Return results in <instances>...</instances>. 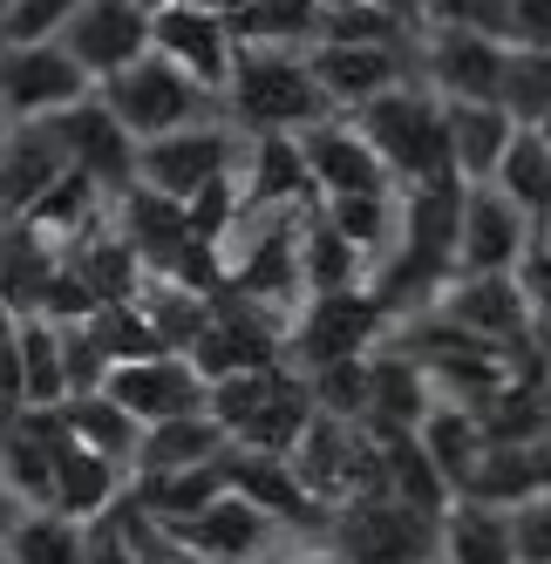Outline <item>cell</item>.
Masks as SVG:
<instances>
[{"mask_svg":"<svg viewBox=\"0 0 551 564\" xmlns=\"http://www.w3.org/2000/svg\"><path fill=\"white\" fill-rule=\"evenodd\" d=\"M361 137L375 143V156L388 164V177L402 184H450L456 156H450V123H443V96L422 83V75H402L396 89H381L375 102L354 109Z\"/></svg>","mask_w":551,"mask_h":564,"instance_id":"6da1fadb","label":"cell"},{"mask_svg":"<svg viewBox=\"0 0 551 564\" xmlns=\"http://www.w3.org/2000/svg\"><path fill=\"white\" fill-rule=\"evenodd\" d=\"M225 116L239 130H306V123H321V116H334V102H327L321 83H313L306 48L239 42L231 83H225Z\"/></svg>","mask_w":551,"mask_h":564,"instance_id":"7a4b0ae2","label":"cell"},{"mask_svg":"<svg viewBox=\"0 0 551 564\" xmlns=\"http://www.w3.org/2000/svg\"><path fill=\"white\" fill-rule=\"evenodd\" d=\"M96 96L116 109V123H123L137 143L225 116V96H218V89H205L198 75H184L171 55H156V48H150V55H137L130 68H116L109 83H96Z\"/></svg>","mask_w":551,"mask_h":564,"instance_id":"3957f363","label":"cell"},{"mask_svg":"<svg viewBox=\"0 0 551 564\" xmlns=\"http://www.w3.org/2000/svg\"><path fill=\"white\" fill-rule=\"evenodd\" d=\"M327 538L347 564H436V517L388 490L334 503Z\"/></svg>","mask_w":551,"mask_h":564,"instance_id":"277c9868","label":"cell"},{"mask_svg":"<svg viewBox=\"0 0 551 564\" xmlns=\"http://www.w3.org/2000/svg\"><path fill=\"white\" fill-rule=\"evenodd\" d=\"M381 327L388 313L368 286H341V293H306L293 306V327H287V368L313 375L327 360H347V354H375L381 347Z\"/></svg>","mask_w":551,"mask_h":564,"instance_id":"5b68a950","label":"cell"},{"mask_svg":"<svg viewBox=\"0 0 551 564\" xmlns=\"http://www.w3.org/2000/svg\"><path fill=\"white\" fill-rule=\"evenodd\" d=\"M443 319H456L463 334L490 340L504 360H518L525 347H538V313H531V293L518 272H456L443 300H436Z\"/></svg>","mask_w":551,"mask_h":564,"instance_id":"8992f818","label":"cell"},{"mask_svg":"<svg viewBox=\"0 0 551 564\" xmlns=\"http://www.w3.org/2000/svg\"><path fill=\"white\" fill-rule=\"evenodd\" d=\"M246 156V130L212 116V123H191V130H171V137H150L137 143V184L164 191V197H198L218 171H231Z\"/></svg>","mask_w":551,"mask_h":564,"instance_id":"52a82bcc","label":"cell"},{"mask_svg":"<svg viewBox=\"0 0 551 564\" xmlns=\"http://www.w3.org/2000/svg\"><path fill=\"white\" fill-rule=\"evenodd\" d=\"M96 75L62 42H0V116L8 123H42V116L83 102Z\"/></svg>","mask_w":551,"mask_h":564,"instance_id":"ba28073f","label":"cell"},{"mask_svg":"<svg viewBox=\"0 0 551 564\" xmlns=\"http://www.w3.org/2000/svg\"><path fill=\"white\" fill-rule=\"evenodd\" d=\"M504 55L510 42L477 28H415V75L443 102H477L504 89Z\"/></svg>","mask_w":551,"mask_h":564,"instance_id":"9c48e42d","label":"cell"},{"mask_svg":"<svg viewBox=\"0 0 551 564\" xmlns=\"http://www.w3.org/2000/svg\"><path fill=\"white\" fill-rule=\"evenodd\" d=\"M102 394H116L150 429V422H171V415H198L205 409V375L191 368V354L164 347V354H137V360H109Z\"/></svg>","mask_w":551,"mask_h":564,"instance_id":"30bf717a","label":"cell"},{"mask_svg":"<svg viewBox=\"0 0 551 564\" xmlns=\"http://www.w3.org/2000/svg\"><path fill=\"white\" fill-rule=\"evenodd\" d=\"M150 48L171 55L184 75H198V83L218 89V96L231 83V55H239L231 21H225V8H212V0H171V8H156L150 14Z\"/></svg>","mask_w":551,"mask_h":564,"instance_id":"8fae6325","label":"cell"},{"mask_svg":"<svg viewBox=\"0 0 551 564\" xmlns=\"http://www.w3.org/2000/svg\"><path fill=\"white\" fill-rule=\"evenodd\" d=\"M42 123L62 137V150L83 164L102 191H109V205L123 197L130 184H137V137L116 123V109L89 89L83 102H68V109H55V116H42Z\"/></svg>","mask_w":551,"mask_h":564,"instance_id":"7c38bea8","label":"cell"},{"mask_svg":"<svg viewBox=\"0 0 551 564\" xmlns=\"http://www.w3.org/2000/svg\"><path fill=\"white\" fill-rule=\"evenodd\" d=\"M164 531H171L191 557H205V564H266L272 538H280V523H272L252 497L225 490V497H212L205 510L164 523Z\"/></svg>","mask_w":551,"mask_h":564,"instance_id":"4fadbf2b","label":"cell"},{"mask_svg":"<svg viewBox=\"0 0 551 564\" xmlns=\"http://www.w3.org/2000/svg\"><path fill=\"white\" fill-rule=\"evenodd\" d=\"M538 238V225L510 205V197L484 177L463 184V218H456V272H518L525 246Z\"/></svg>","mask_w":551,"mask_h":564,"instance_id":"5bb4252c","label":"cell"},{"mask_svg":"<svg viewBox=\"0 0 551 564\" xmlns=\"http://www.w3.org/2000/svg\"><path fill=\"white\" fill-rule=\"evenodd\" d=\"M300 150H306V171H313V197H347V191H396V177H388V164L375 156V143L361 137V123H354L347 109L321 116V123L293 130Z\"/></svg>","mask_w":551,"mask_h":564,"instance_id":"9a60e30c","label":"cell"},{"mask_svg":"<svg viewBox=\"0 0 551 564\" xmlns=\"http://www.w3.org/2000/svg\"><path fill=\"white\" fill-rule=\"evenodd\" d=\"M55 42L83 62L96 83H109L116 68H130L137 55H150V8L143 0H83Z\"/></svg>","mask_w":551,"mask_h":564,"instance_id":"2e32d148","label":"cell"},{"mask_svg":"<svg viewBox=\"0 0 551 564\" xmlns=\"http://www.w3.org/2000/svg\"><path fill=\"white\" fill-rule=\"evenodd\" d=\"M306 68H313V83L327 89V102L347 109V116L361 102H375L381 89H396L402 75H415L409 48H388V42H313Z\"/></svg>","mask_w":551,"mask_h":564,"instance_id":"e0dca14e","label":"cell"},{"mask_svg":"<svg viewBox=\"0 0 551 564\" xmlns=\"http://www.w3.org/2000/svg\"><path fill=\"white\" fill-rule=\"evenodd\" d=\"M231 490L252 497L272 523H280V531H306L313 538V531H327V523H334V510L293 476L287 456H259V449H239V442H231Z\"/></svg>","mask_w":551,"mask_h":564,"instance_id":"ac0fdd59","label":"cell"},{"mask_svg":"<svg viewBox=\"0 0 551 564\" xmlns=\"http://www.w3.org/2000/svg\"><path fill=\"white\" fill-rule=\"evenodd\" d=\"M287 463H293V476L306 482V490L334 510V503L354 490V463H361V422H341V415H327V409H313V422L300 429V442L287 449Z\"/></svg>","mask_w":551,"mask_h":564,"instance_id":"d6986e66","label":"cell"},{"mask_svg":"<svg viewBox=\"0 0 551 564\" xmlns=\"http://www.w3.org/2000/svg\"><path fill=\"white\" fill-rule=\"evenodd\" d=\"M123 482H130V469L116 463V456H102V449H89V442L62 435V442H55V490H48V510L89 523V517H102L116 497H123Z\"/></svg>","mask_w":551,"mask_h":564,"instance_id":"ffe728a7","label":"cell"},{"mask_svg":"<svg viewBox=\"0 0 551 564\" xmlns=\"http://www.w3.org/2000/svg\"><path fill=\"white\" fill-rule=\"evenodd\" d=\"M436 564H518L510 544V510L484 497H450L436 523Z\"/></svg>","mask_w":551,"mask_h":564,"instance_id":"44dd1931","label":"cell"},{"mask_svg":"<svg viewBox=\"0 0 551 564\" xmlns=\"http://www.w3.org/2000/svg\"><path fill=\"white\" fill-rule=\"evenodd\" d=\"M443 123H450V156H456V177H463V184H484V177L497 171V156L510 150V137L525 130L497 96L443 102Z\"/></svg>","mask_w":551,"mask_h":564,"instance_id":"7402d4cb","label":"cell"},{"mask_svg":"<svg viewBox=\"0 0 551 564\" xmlns=\"http://www.w3.org/2000/svg\"><path fill=\"white\" fill-rule=\"evenodd\" d=\"M246 205H313V171L293 130H246Z\"/></svg>","mask_w":551,"mask_h":564,"instance_id":"603a6c76","label":"cell"},{"mask_svg":"<svg viewBox=\"0 0 551 564\" xmlns=\"http://www.w3.org/2000/svg\"><path fill=\"white\" fill-rule=\"evenodd\" d=\"M123 490H130V503H143L156 523H177V517L205 510L212 497H225V490H231V449H218V456H205V463H184V469L130 476Z\"/></svg>","mask_w":551,"mask_h":564,"instance_id":"cb8c5ba5","label":"cell"},{"mask_svg":"<svg viewBox=\"0 0 551 564\" xmlns=\"http://www.w3.org/2000/svg\"><path fill=\"white\" fill-rule=\"evenodd\" d=\"M368 429V422H361ZM375 442H381V490L388 497H402V503H415V510H429L443 523V510H450V482H443V469H436V456L422 449V435L415 429H368Z\"/></svg>","mask_w":551,"mask_h":564,"instance_id":"d4e9b609","label":"cell"},{"mask_svg":"<svg viewBox=\"0 0 551 564\" xmlns=\"http://www.w3.org/2000/svg\"><path fill=\"white\" fill-rule=\"evenodd\" d=\"M429 409H436V375H429L409 347H375V401H368V429H422Z\"/></svg>","mask_w":551,"mask_h":564,"instance_id":"484cf974","label":"cell"},{"mask_svg":"<svg viewBox=\"0 0 551 564\" xmlns=\"http://www.w3.org/2000/svg\"><path fill=\"white\" fill-rule=\"evenodd\" d=\"M306 422H313V388H306L300 368H287V360H280V368H272L266 401L252 409V422L231 435V442H239V449H259V456H287Z\"/></svg>","mask_w":551,"mask_h":564,"instance_id":"4316f807","label":"cell"},{"mask_svg":"<svg viewBox=\"0 0 551 564\" xmlns=\"http://www.w3.org/2000/svg\"><path fill=\"white\" fill-rule=\"evenodd\" d=\"M422 449L436 456V469H443V482L463 497V482H469V469L484 463V449H490V435H484V415L469 409V401H450V394H436V409L422 415Z\"/></svg>","mask_w":551,"mask_h":564,"instance_id":"83f0119b","label":"cell"},{"mask_svg":"<svg viewBox=\"0 0 551 564\" xmlns=\"http://www.w3.org/2000/svg\"><path fill=\"white\" fill-rule=\"evenodd\" d=\"M368 252L354 246L347 231H334L321 218V205H306V225H300V286L306 293H341V286H368Z\"/></svg>","mask_w":551,"mask_h":564,"instance_id":"f1b7e54d","label":"cell"},{"mask_svg":"<svg viewBox=\"0 0 551 564\" xmlns=\"http://www.w3.org/2000/svg\"><path fill=\"white\" fill-rule=\"evenodd\" d=\"M68 164H75V156L62 150V137H55L48 123H14V130H8V150H0V184H8L14 212H28Z\"/></svg>","mask_w":551,"mask_h":564,"instance_id":"f546056e","label":"cell"},{"mask_svg":"<svg viewBox=\"0 0 551 564\" xmlns=\"http://www.w3.org/2000/svg\"><path fill=\"white\" fill-rule=\"evenodd\" d=\"M231 42H259V48H313L327 28V0H246L231 8Z\"/></svg>","mask_w":551,"mask_h":564,"instance_id":"4dcf8cb0","label":"cell"},{"mask_svg":"<svg viewBox=\"0 0 551 564\" xmlns=\"http://www.w3.org/2000/svg\"><path fill=\"white\" fill-rule=\"evenodd\" d=\"M75 394L68 381V340L48 313H21V401L28 409H62Z\"/></svg>","mask_w":551,"mask_h":564,"instance_id":"1f68e13d","label":"cell"},{"mask_svg":"<svg viewBox=\"0 0 551 564\" xmlns=\"http://www.w3.org/2000/svg\"><path fill=\"white\" fill-rule=\"evenodd\" d=\"M218 449H231V435H225V429H218L205 409H198V415H171V422H150V429H143L130 476L184 469V463H205V456H218Z\"/></svg>","mask_w":551,"mask_h":564,"instance_id":"d6a6232c","label":"cell"},{"mask_svg":"<svg viewBox=\"0 0 551 564\" xmlns=\"http://www.w3.org/2000/svg\"><path fill=\"white\" fill-rule=\"evenodd\" d=\"M490 184L510 197V205H518L538 231L551 225V143L525 123L518 137H510V150L497 156V171H490Z\"/></svg>","mask_w":551,"mask_h":564,"instance_id":"836d02e7","label":"cell"},{"mask_svg":"<svg viewBox=\"0 0 551 564\" xmlns=\"http://www.w3.org/2000/svg\"><path fill=\"white\" fill-rule=\"evenodd\" d=\"M62 422H68V435L75 442H89V449H102V456H116V463H137V442H143V422L123 409L116 394H102V388H83V394H68L62 401Z\"/></svg>","mask_w":551,"mask_h":564,"instance_id":"e575fe53","label":"cell"},{"mask_svg":"<svg viewBox=\"0 0 551 564\" xmlns=\"http://www.w3.org/2000/svg\"><path fill=\"white\" fill-rule=\"evenodd\" d=\"M137 306H143V319L156 327V340L177 347V354L198 340V334H205V319H212V293L184 286V279H164V272H143Z\"/></svg>","mask_w":551,"mask_h":564,"instance_id":"d590c367","label":"cell"},{"mask_svg":"<svg viewBox=\"0 0 551 564\" xmlns=\"http://www.w3.org/2000/svg\"><path fill=\"white\" fill-rule=\"evenodd\" d=\"M313 205H321V218L334 231H347L368 252V265H381V252L396 246V218H402L396 191H347V197H313Z\"/></svg>","mask_w":551,"mask_h":564,"instance_id":"8d00e7d4","label":"cell"},{"mask_svg":"<svg viewBox=\"0 0 551 564\" xmlns=\"http://www.w3.org/2000/svg\"><path fill=\"white\" fill-rule=\"evenodd\" d=\"M463 497H484V503H504V510L538 497V456H531V442H490L484 463L469 469Z\"/></svg>","mask_w":551,"mask_h":564,"instance_id":"74e56055","label":"cell"},{"mask_svg":"<svg viewBox=\"0 0 551 564\" xmlns=\"http://www.w3.org/2000/svg\"><path fill=\"white\" fill-rule=\"evenodd\" d=\"M8 557L14 564H83V523L62 510H21V523L8 531Z\"/></svg>","mask_w":551,"mask_h":564,"instance_id":"f35d334b","label":"cell"},{"mask_svg":"<svg viewBox=\"0 0 551 564\" xmlns=\"http://www.w3.org/2000/svg\"><path fill=\"white\" fill-rule=\"evenodd\" d=\"M313 388V409H327L341 422H368V401H375V354H347V360H327V368L306 375Z\"/></svg>","mask_w":551,"mask_h":564,"instance_id":"ab89813d","label":"cell"},{"mask_svg":"<svg viewBox=\"0 0 551 564\" xmlns=\"http://www.w3.org/2000/svg\"><path fill=\"white\" fill-rule=\"evenodd\" d=\"M415 21L402 8H381V0H327V28L321 42H388V48H409Z\"/></svg>","mask_w":551,"mask_h":564,"instance_id":"60d3db41","label":"cell"},{"mask_svg":"<svg viewBox=\"0 0 551 564\" xmlns=\"http://www.w3.org/2000/svg\"><path fill=\"white\" fill-rule=\"evenodd\" d=\"M497 102L518 116V123L551 116V48H510L504 55V89H497Z\"/></svg>","mask_w":551,"mask_h":564,"instance_id":"b9f144b4","label":"cell"},{"mask_svg":"<svg viewBox=\"0 0 551 564\" xmlns=\"http://www.w3.org/2000/svg\"><path fill=\"white\" fill-rule=\"evenodd\" d=\"M266 388H272V368H239V375H218V381L205 388V415H212L225 435H239V429L252 422V409L266 401Z\"/></svg>","mask_w":551,"mask_h":564,"instance_id":"7bdbcfd3","label":"cell"},{"mask_svg":"<svg viewBox=\"0 0 551 564\" xmlns=\"http://www.w3.org/2000/svg\"><path fill=\"white\" fill-rule=\"evenodd\" d=\"M75 8H83V0H8V28H0V42H55Z\"/></svg>","mask_w":551,"mask_h":564,"instance_id":"ee69618b","label":"cell"},{"mask_svg":"<svg viewBox=\"0 0 551 564\" xmlns=\"http://www.w3.org/2000/svg\"><path fill=\"white\" fill-rule=\"evenodd\" d=\"M415 28H477L504 42V0H422Z\"/></svg>","mask_w":551,"mask_h":564,"instance_id":"f6af8a7d","label":"cell"},{"mask_svg":"<svg viewBox=\"0 0 551 564\" xmlns=\"http://www.w3.org/2000/svg\"><path fill=\"white\" fill-rule=\"evenodd\" d=\"M510 544H518V564H551V497H525L510 503Z\"/></svg>","mask_w":551,"mask_h":564,"instance_id":"bcb514c9","label":"cell"},{"mask_svg":"<svg viewBox=\"0 0 551 564\" xmlns=\"http://www.w3.org/2000/svg\"><path fill=\"white\" fill-rule=\"evenodd\" d=\"M504 42L510 48H551V0H504Z\"/></svg>","mask_w":551,"mask_h":564,"instance_id":"7dc6e473","label":"cell"},{"mask_svg":"<svg viewBox=\"0 0 551 564\" xmlns=\"http://www.w3.org/2000/svg\"><path fill=\"white\" fill-rule=\"evenodd\" d=\"M21 510H28V503H21V497L8 490V482H0V538H8V531H14V523H21Z\"/></svg>","mask_w":551,"mask_h":564,"instance_id":"c3c4849f","label":"cell"},{"mask_svg":"<svg viewBox=\"0 0 551 564\" xmlns=\"http://www.w3.org/2000/svg\"><path fill=\"white\" fill-rule=\"evenodd\" d=\"M531 456H538V490L551 497V429H544V435L531 442Z\"/></svg>","mask_w":551,"mask_h":564,"instance_id":"681fc988","label":"cell"},{"mask_svg":"<svg viewBox=\"0 0 551 564\" xmlns=\"http://www.w3.org/2000/svg\"><path fill=\"white\" fill-rule=\"evenodd\" d=\"M266 564H347V557L327 544V551H300V557H266Z\"/></svg>","mask_w":551,"mask_h":564,"instance_id":"f907efd6","label":"cell"},{"mask_svg":"<svg viewBox=\"0 0 551 564\" xmlns=\"http://www.w3.org/2000/svg\"><path fill=\"white\" fill-rule=\"evenodd\" d=\"M531 130H538V137H544V143H551V116H538V123H531Z\"/></svg>","mask_w":551,"mask_h":564,"instance_id":"816d5d0a","label":"cell"},{"mask_svg":"<svg viewBox=\"0 0 551 564\" xmlns=\"http://www.w3.org/2000/svg\"><path fill=\"white\" fill-rule=\"evenodd\" d=\"M164 564H205V557H191V551H177V557H164Z\"/></svg>","mask_w":551,"mask_h":564,"instance_id":"f5cc1de1","label":"cell"},{"mask_svg":"<svg viewBox=\"0 0 551 564\" xmlns=\"http://www.w3.org/2000/svg\"><path fill=\"white\" fill-rule=\"evenodd\" d=\"M212 8H225V14H231V8H246V0H212Z\"/></svg>","mask_w":551,"mask_h":564,"instance_id":"db71d44e","label":"cell"},{"mask_svg":"<svg viewBox=\"0 0 551 564\" xmlns=\"http://www.w3.org/2000/svg\"><path fill=\"white\" fill-rule=\"evenodd\" d=\"M8 130H14V123H8V116H0V150H8Z\"/></svg>","mask_w":551,"mask_h":564,"instance_id":"11a10c76","label":"cell"},{"mask_svg":"<svg viewBox=\"0 0 551 564\" xmlns=\"http://www.w3.org/2000/svg\"><path fill=\"white\" fill-rule=\"evenodd\" d=\"M143 8H150V14H156V8H171V0H143Z\"/></svg>","mask_w":551,"mask_h":564,"instance_id":"9f6ffc18","label":"cell"},{"mask_svg":"<svg viewBox=\"0 0 551 564\" xmlns=\"http://www.w3.org/2000/svg\"><path fill=\"white\" fill-rule=\"evenodd\" d=\"M0 564H14V557H8V538H0Z\"/></svg>","mask_w":551,"mask_h":564,"instance_id":"6f0895ef","label":"cell"},{"mask_svg":"<svg viewBox=\"0 0 551 564\" xmlns=\"http://www.w3.org/2000/svg\"><path fill=\"white\" fill-rule=\"evenodd\" d=\"M0 28H8V0H0Z\"/></svg>","mask_w":551,"mask_h":564,"instance_id":"680465c9","label":"cell"}]
</instances>
